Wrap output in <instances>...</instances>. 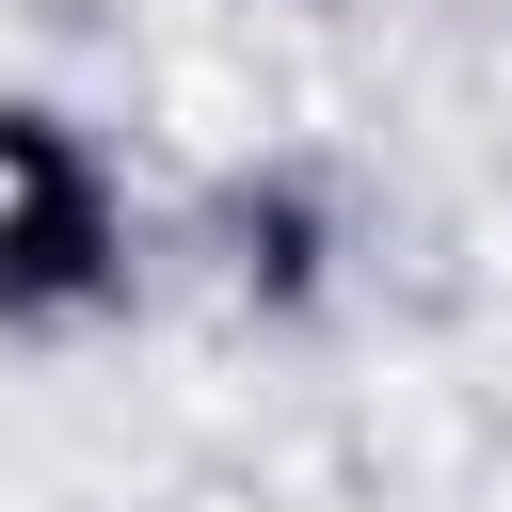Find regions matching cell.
<instances>
[{
	"instance_id": "6da1fadb",
	"label": "cell",
	"mask_w": 512,
	"mask_h": 512,
	"mask_svg": "<svg viewBox=\"0 0 512 512\" xmlns=\"http://www.w3.org/2000/svg\"><path fill=\"white\" fill-rule=\"evenodd\" d=\"M112 288V192L48 112H0V320H64Z\"/></svg>"
}]
</instances>
